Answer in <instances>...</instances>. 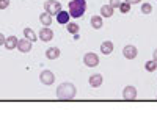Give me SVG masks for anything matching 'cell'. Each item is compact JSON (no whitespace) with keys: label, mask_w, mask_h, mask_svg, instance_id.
<instances>
[{"label":"cell","mask_w":157,"mask_h":119,"mask_svg":"<svg viewBox=\"0 0 157 119\" xmlns=\"http://www.w3.org/2000/svg\"><path fill=\"white\" fill-rule=\"evenodd\" d=\"M130 6H132L130 3H127V2H121L118 8H120V11L123 13V14H126V13H129V11H130Z\"/></svg>","instance_id":"cell-22"},{"label":"cell","mask_w":157,"mask_h":119,"mask_svg":"<svg viewBox=\"0 0 157 119\" xmlns=\"http://www.w3.org/2000/svg\"><path fill=\"white\" fill-rule=\"evenodd\" d=\"M86 11V0H71L68 5V13L72 19H78Z\"/></svg>","instance_id":"cell-2"},{"label":"cell","mask_w":157,"mask_h":119,"mask_svg":"<svg viewBox=\"0 0 157 119\" xmlns=\"http://www.w3.org/2000/svg\"><path fill=\"white\" fill-rule=\"evenodd\" d=\"M113 49H115V46H113L112 41H104V43H101V54H102V55H110L112 52H113Z\"/></svg>","instance_id":"cell-12"},{"label":"cell","mask_w":157,"mask_h":119,"mask_svg":"<svg viewBox=\"0 0 157 119\" xmlns=\"http://www.w3.org/2000/svg\"><path fill=\"white\" fill-rule=\"evenodd\" d=\"M91 27L94 30H101L104 27V20H102V16H91Z\"/></svg>","instance_id":"cell-16"},{"label":"cell","mask_w":157,"mask_h":119,"mask_svg":"<svg viewBox=\"0 0 157 119\" xmlns=\"http://www.w3.org/2000/svg\"><path fill=\"white\" fill-rule=\"evenodd\" d=\"M61 3L58 2V0H47V2L44 3V11L49 13L50 16H57L58 13L61 11Z\"/></svg>","instance_id":"cell-3"},{"label":"cell","mask_w":157,"mask_h":119,"mask_svg":"<svg viewBox=\"0 0 157 119\" xmlns=\"http://www.w3.org/2000/svg\"><path fill=\"white\" fill-rule=\"evenodd\" d=\"M152 60L155 61V64H157V49L154 50V55H152Z\"/></svg>","instance_id":"cell-27"},{"label":"cell","mask_w":157,"mask_h":119,"mask_svg":"<svg viewBox=\"0 0 157 119\" xmlns=\"http://www.w3.org/2000/svg\"><path fill=\"white\" fill-rule=\"evenodd\" d=\"M88 83H90L91 88H99L104 83V77L101 74H93V75L88 78Z\"/></svg>","instance_id":"cell-10"},{"label":"cell","mask_w":157,"mask_h":119,"mask_svg":"<svg viewBox=\"0 0 157 119\" xmlns=\"http://www.w3.org/2000/svg\"><path fill=\"white\" fill-rule=\"evenodd\" d=\"M157 69V64H155V61L151 58V60H148L146 63H145V71H148V72H154Z\"/></svg>","instance_id":"cell-20"},{"label":"cell","mask_w":157,"mask_h":119,"mask_svg":"<svg viewBox=\"0 0 157 119\" xmlns=\"http://www.w3.org/2000/svg\"><path fill=\"white\" fill-rule=\"evenodd\" d=\"M46 58H49V60H57V58H60V49H58V47H49V49L46 50Z\"/></svg>","instance_id":"cell-15"},{"label":"cell","mask_w":157,"mask_h":119,"mask_svg":"<svg viewBox=\"0 0 157 119\" xmlns=\"http://www.w3.org/2000/svg\"><path fill=\"white\" fill-rule=\"evenodd\" d=\"M55 17H57V22H58L60 25H66V24L69 22V19H71L69 13H68V11H63V9L58 13V14H57Z\"/></svg>","instance_id":"cell-13"},{"label":"cell","mask_w":157,"mask_h":119,"mask_svg":"<svg viewBox=\"0 0 157 119\" xmlns=\"http://www.w3.org/2000/svg\"><path fill=\"white\" fill-rule=\"evenodd\" d=\"M77 94L75 85L71 82H64L57 88V99L58 100H72Z\"/></svg>","instance_id":"cell-1"},{"label":"cell","mask_w":157,"mask_h":119,"mask_svg":"<svg viewBox=\"0 0 157 119\" xmlns=\"http://www.w3.org/2000/svg\"><path fill=\"white\" fill-rule=\"evenodd\" d=\"M66 30H68V33H71V35H77L78 30H80V27H78L77 22H68V24H66Z\"/></svg>","instance_id":"cell-19"},{"label":"cell","mask_w":157,"mask_h":119,"mask_svg":"<svg viewBox=\"0 0 157 119\" xmlns=\"http://www.w3.org/2000/svg\"><path fill=\"white\" fill-rule=\"evenodd\" d=\"M17 41H19V39H17L14 35L6 36V39H5V47H6L8 50H14V49H17Z\"/></svg>","instance_id":"cell-11"},{"label":"cell","mask_w":157,"mask_h":119,"mask_svg":"<svg viewBox=\"0 0 157 119\" xmlns=\"http://www.w3.org/2000/svg\"><path fill=\"white\" fill-rule=\"evenodd\" d=\"M33 43L32 41H29V39L27 38H24V39H19V41H17V50L19 52H22V54H29V52L32 50V46Z\"/></svg>","instance_id":"cell-9"},{"label":"cell","mask_w":157,"mask_h":119,"mask_svg":"<svg viewBox=\"0 0 157 119\" xmlns=\"http://www.w3.org/2000/svg\"><path fill=\"white\" fill-rule=\"evenodd\" d=\"M10 6V0H0V9H6Z\"/></svg>","instance_id":"cell-24"},{"label":"cell","mask_w":157,"mask_h":119,"mask_svg":"<svg viewBox=\"0 0 157 119\" xmlns=\"http://www.w3.org/2000/svg\"><path fill=\"white\" fill-rule=\"evenodd\" d=\"M39 80H41V83L43 85H54V82H55V75H54V72L52 71H49V69H44V71H41V74H39Z\"/></svg>","instance_id":"cell-5"},{"label":"cell","mask_w":157,"mask_h":119,"mask_svg":"<svg viewBox=\"0 0 157 119\" xmlns=\"http://www.w3.org/2000/svg\"><path fill=\"white\" fill-rule=\"evenodd\" d=\"M39 22H41L44 27H50V24L54 22V16H50L49 13H41V14H39Z\"/></svg>","instance_id":"cell-14"},{"label":"cell","mask_w":157,"mask_h":119,"mask_svg":"<svg viewBox=\"0 0 157 119\" xmlns=\"http://www.w3.org/2000/svg\"><path fill=\"white\" fill-rule=\"evenodd\" d=\"M83 63L86 68H96L99 64V55L94 54V52H88V54L83 55Z\"/></svg>","instance_id":"cell-4"},{"label":"cell","mask_w":157,"mask_h":119,"mask_svg":"<svg viewBox=\"0 0 157 119\" xmlns=\"http://www.w3.org/2000/svg\"><path fill=\"white\" fill-rule=\"evenodd\" d=\"M123 55H124L126 60H134L138 55V49L135 46H132V44H127V46L123 47Z\"/></svg>","instance_id":"cell-7"},{"label":"cell","mask_w":157,"mask_h":119,"mask_svg":"<svg viewBox=\"0 0 157 119\" xmlns=\"http://www.w3.org/2000/svg\"><path fill=\"white\" fill-rule=\"evenodd\" d=\"M113 11H115V8H112L110 5H102L101 6V16L102 17H112Z\"/></svg>","instance_id":"cell-18"},{"label":"cell","mask_w":157,"mask_h":119,"mask_svg":"<svg viewBox=\"0 0 157 119\" xmlns=\"http://www.w3.org/2000/svg\"><path fill=\"white\" fill-rule=\"evenodd\" d=\"M137 88L135 86H126L124 89H123V99L124 100H135L137 99Z\"/></svg>","instance_id":"cell-8"},{"label":"cell","mask_w":157,"mask_h":119,"mask_svg":"<svg viewBox=\"0 0 157 119\" xmlns=\"http://www.w3.org/2000/svg\"><path fill=\"white\" fill-rule=\"evenodd\" d=\"M24 38H27L29 39V41H32V43H35L36 41V39H38V35L30 28V27H25L24 28Z\"/></svg>","instance_id":"cell-17"},{"label":"cell","mask_w":157,"mask_h":119,"mask_svg":"<svg viewBox=\"0 0 157 119\" xmlns=\"http://www.w3.org/2000/svg\"><path fill=\"white\" fill-rule=\"evenodd\" d=\"M5 39H6V36L3 33H0V46H5Z\"/></svg>","instance_id":"cell-26"},{"label":"cell","mask_w":157,"mask_h":119,"mask_svg":"<svg viewBox=\"0 0 157 119\" xmlns=\"http://www.w3.org/2000/svg\"><path fill=\"white\" fill-rule=\"evenodd\" d=\"M120 3H121V0H109V5L112 8H118V6H120Z\"/></svg>","instance_id":"cell-23"},{"label":"cell","mask_w":157,"mask_h":119,"mask_svg":"<svg viewBox=\"0 0 157 119\" xmlns=\"http://www.w3.org/2000/svg\"><path fill=\"white\" fill-rule=\"evenodd\" d=\"M141 13H143V14H151V13H152V5L151 3H141Z\"/></svg>","instance_id":"cell-21"},{"label":"cell","mask_w":157,"mask_h":119,"mask_svg":"<svg viewBox=\"0 0 157 119\" xmlns=\"http://www.w3.org/2000/svg\"><path fill=\"white\" fill-rule=\"evenodd\" d=\"M124 2H127L130 5H138V3H141V0H124Z\"/></svg>","instance_id":"cell-25"},{"label":"cell","mask_w":157,"mask_h":119,"mask_svg":"<svg viewBox=\"0 0 157 119\" xmlns=\"http://www.w3.org/2000/svg\"><path fill=\"white\" fill-rule=\"evenodd\" d=\"M38 38L41 39L43 43H50L52 39H54V32H52L50 27H43L38 32Z\"/></svg>","instance_id":"cell-6"}]
</instances>
